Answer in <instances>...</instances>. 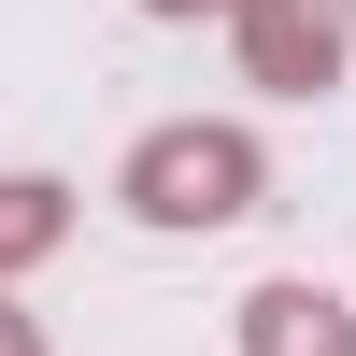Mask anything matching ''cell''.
<instances>
[{
    "label": "cell",
    "instance_id": "6da1fadb",
    "mask_svg": "<svg viewBox=\"0 0 356 356\" xmlns=\"http://www.w3.org/2000/svg\"><path fill=\"white\" fill-rule=\"evenodd\" d=\"M114 200H129L143 228H243L257 200H271V157H257L243 114H171V129H143V143H129Z\"/></svg>",
    "mask_w": 356,
    "mask_h": 356
},
{
    "label": "cell",
    "instance_id": "7a4b0ae2",
    "mask_svg": "<svg viewBox=\"0 0 356 356\" xmlns=\"http://www.w3.org/2000/svg\"><path fill=\"white\" fill-rule=\"evenodd\" d=\"M228 43H243V86H271V100H328L342 57H356V0H243Z\"/></svg>",
    "mask_w": 356,
    "mask_h": 356
},
{
    "label": "cell",
    "instance_id": "3957f363",
    "mask_svg": "<svg viewBox=\"0 0 356 356\" xmlns=\"http://www.w3.org/2000/svg\"><path fill=\"white\" fill-rule=\"evenodd\" d=\"M243 356H356V300H328L314 271H271V285H243Z\"/></svg>",
    "mask_w": 356,
    "mask_h": 356
},
{
    "label": "cell",
    "instance_id": "277c9868",
    "mask_svg": "<svg viewBox=\"0 0 356 356\" xmlns=\"http://www.w3.org/2000/svg\"><path fill=\"white\" fill-rule=\"evenodd\" d=\"M57 243H72V186H57V171H0V285L43 271Z\"/></svg>",
    "mask_w": 356,
    "mask_h": 356
},
{
    "label": "cell",
    "instance_id": "5b68a950",
    "mask_svg": "<svg viewBox=\"0 0 356 356\" xmlns=\"http://www.w3.org/2000/svg\"><path fill=\"white\" fill-rule=\"evenodd\" d=\"M0 356H43V328H29V314H15V300H0Z\"/></svg>",
    "mask_w": 356,
    "mask_h": 356
},
{
    "label": "cell",
    "instance_id": "8992f818",
    "mask_svg": "<svg viewBox=\"0 0 356 356\" xmlns=\"http://www.w3.org/2000/svg\"><path fill=\"white\" fill-rule=\"evenodd\" d=\"M143 15H243V0H143Z\"/></svg>",
    "mask_w": 356,
    "mask_h": 356
}]
</instances>
